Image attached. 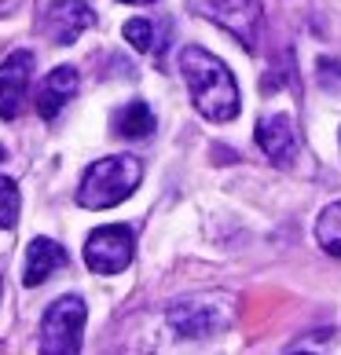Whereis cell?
I'll return each mask as SVG.
<instances>
[{
	"instance_id": "cell-1",
	"label": "cell",
	"mask_w": 341,
	"mask_h": 355,
	"mask_svg": "<svg viewBox=\"0 0 341 355\" xmlns=\"http://www.w3.org/2000/svg\"><path fill=\"white\" fill-rule=\"evenodd\" d=\"M180 77L191 92V103L206 121L224 125L239 117L242 96L235 85V73L224 67V59H217L213 51H206L199 44H188L180 51Z\"/></svg>"
},
{
	"instance_id": "cell-2",
	"label": "cell",
	"mask_w": 341,
	"mask_h": 355,
	"mask_svg": "<svg viewBox=\"0 0 341 355\" xmlns=\"http://www.w3.org/2000/svg\"><path fill=\"white\" fill-rule=\"evenodd\" d=\"M140 180H143L140 157H128V154L99 157L96 165L85 168L81 187H77V202L85 209H114L140 187Z\"/></svg>"
},
{
	"instance_id": "cell-3",
	"label": "cell",
	"mask_w": 341,
	"mask_h": 355,
	"mask_svg": "<svg viewBox=\"0 0 341 355\" xmlns=\"http://www.w3.org/2000/svg\"><path fill=\"white\" fill-rule=\"evenodd\" d=\"M231 304L235 300L224 293H199V297L176 300L169 308V330L176 337H188V340L217 337L231 326Z\"/></svg>"
},
{
	"instance_id": "cell-4",
	"label": "cell",
	"mask_w": 341,
	"mask_h": 355,
	"mask_svg": "<svg viewBox=\"0 0 341 355\" xmlns=\"http://www.w3.org/2000/svg\"><path fill=\"white\" fill-rule=\"evenodd\" d=\"M88 322V308L81 297H59L51 300L41 319V352L48 355H74L81 348V334Z\"/></svg>"
},
{
	"instance_id": "cell-5",
	"label": "cell",
	"mask_w": 341,
	"mask_h": 355,
	"mask_svg": "<svg viewBox=\"0 0 341 355\" xmlns=\"http://www.w3.org/2000/svg\"><path fill=\"white\" fill-rule=\"evenodd\" d=\"M136 253V234L125 223H107V227L92 231L85 242V264L96 275H117L133 264Z\"/></svg>"
},
{
	"instance_id": "cell-6",
	"label": "cell",
	"mask_w": 341,
	"mask_h": 355,
	"mask_svg": "<svg viewBox=\"0 0 341 355\" xmlns=\"http://www.w3.org/2000/svg\"><path fill=\"white\" fill-rule=\"evenodd\" d=\"M202 11H206V19L224 26L235 41H242L246 51L257 48V33H260V22H265L260 0H206Z\"/></svg>"
},
{
	"instance_id": "cell-7",
	"label": "cell",
	"mask_w": 341,
	"mask_h": 355,
	"mask_svg": "<svg viewBox=\"0 0 341 355\" xmlns=\"http://www.w3.org/2000/svg\"><path fill=\"white\" fill-rule=\"evenodd\" d=\"M33 51H11V55L0 62V117L4 121H15L22 114L26 99H30V85H33Z\"/></svg>"
},
{
	"instance_id": "cell-8",
	"label": "cell",
	"mask_w": 341,
	"mask_h": 355,
	"mask_svg": "<svg viewBox=\"0 0 341 355\" xmlns=\"http://www.w3.org/2000/svg\"><path fill=\"white\" fill-rule=\"evenodd\" d=\"M92 22H96V11H92L85 0H51L37 30H41L44 41L63 48V44H74Z\"/></svg>"
},
{
	"instance_id": "cell-9",
	"label": "cell",
	"mask_w": 341,
	"mask_h": 355,
	"mask_svg": "<svg viewBox=\"0 0 341 355\" xmlns=\"http://www.w3.org/2000/svg\"><path fill=\"white\" fill-rule=\"evenodd\" d=\"M257 147L265 150L275 165H283V168L294 165L301 143H297L290 114H268V117H260V121H257Z\"/></svg>"
},
{
	"instance_id": "cell-10",
	"label": "cell",
	"mask_w": 341,
	"mask_h": 355,
	"mask_svg": "<svg viewBox=\"0 0 341 355\" xmlns=\"http://www.w3.org/2000/svg\"><path fill=\"white\" fill-rule=\"evenodd\" d=\"M77 85L81 81H77L74 67H56L51 73H44V81L37 85V114H41L44 121H56L59 110L77 96Z\"/></svg>"
},
{
	"instance_id": "cell-11",
	"label": "cell",
	"mask_w": 341,
	"mask_h": 355,
	"mask_svg": "<svg viewBox=\"0 0 341 355\" xmlns=\"http://www.w3.org/2000/svg\"><path fill=\"white\" fill-rule=\"evenodd\" d=\"M67 264H70V257H67V249H63L59 242H51V239H33L30 249H26L22 282H26V286H41V282H48L51 275H56L59 268H67Z\"/></svg>"
},
{
	"instance_id": "cell-12",
	"label": "cell",
	"mask_w": 341,
	"mask_h": 355,
	"mask_svg": "<svg viewBox=\"0 0 341 355\" xmlns=\"http://www.w3.org/2000/svg\"><path fill=\"white\" fill-rule=\"evenodd\" d=\"M110 128L114 136H125V139H147L154 132V114L143 99H133L110 117Z\"/></svg>"
},
{
	"instance_id": "cell-13",
	"label": "cell",
	"mask_w": 341,
	"mask_h": 355,
	"mask_svg": "<svg viewBox=\"0 0 341 355\" xmlns=\"http://www.w3.org/2000/svg\"><path fill=\"white\" fill-rule=\"evenodd\" d=\"M125 41L136 51H147V55H154L162 62V51H165V41H169V22L154 26L151 19H128L125 22Z\"/></svg>"
},
{
	"instance_id": "cell-14",
	"label": "cell",
	"mask_w": 341,
	"mask_h": 355,
	"mask_svg": "<svg viewBox=\"0 0 341 355\" xmlns=\"http://www.w3.org/2000/svg\"><path fill=\"white\" fill-rule=\"evenodd\" d=\"M316 239L331 257H341V202L323 209V216L316 223Z\"/></svg>"
},
{
	"instance_id": "cell-15",
	"label": "cell",
	"mask_w": 341,
	"mask_h": 355,
	"mask_svg": "<svg viewBox=\"0 0 341 355\" xmlns=\"http://www.w3.org/2000/svg\"><path fill=\"white\" fill-rule=\"evenodd\" d=\"M19 183L11 176H0V231H11L19 223Z\"/></svg>"
},
{
	"instance_id": "cell-16",
	"label": "cell",
	"mask_w": 341,
	"mask_h": 355,
	"mask_svg": "<svg viewBox=\"0 0 341 355\" xmlns=\"http://www.w3.org/2000/svg\"><path fill=\"white\" fill-rule=\"evenodd\" d=\"M319 81L323 88H341V62L338 59H319Z\"/></svg>"
},
{
	"instance_id": "cell-17",
	"label": "cell",
	"mask_w": 341,
	"mask_h": 355,
	"mask_svg": "<svg viewBox=\"0 0 341 355\" xmlns=\"http://www.w3.org/2000/svg\"><path fill=\"white\" fill-rule=\"evenodd\" d=\"M22 4V0H0V19H4V15H11V11H15Z\"/></svg>"
},
{
	"instance_id": "cell-18",
	"label": "cell",
	"mask_w": 341,
	"mask_h": 355,
	"mask_svg": "<svg viewBox=\"0 0 341 355\" xmlns=\"http://www.w3.org/2000/svg\"><path fill=\"white\" fill-rule=\"evenodd\" d=\"M122 4H154V0H122Z\"/></svg>"
},
{
	"instance_id": "cell-19",
	"label": "cell",
	"mask_w": 341,
	"mask_h": 355,
	"mask_svg": "<svg viewBox=\"0 0 341 355\" xmlns=\"http://www.w3.org/2000/svg\"><path fill=\"white\" fill-rule=\"evenodd\" d=\"M0 162H4V147H0Z\"/></svg>"
}]
</instances>
